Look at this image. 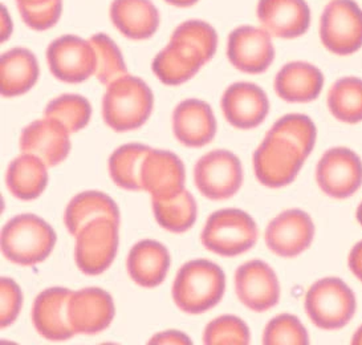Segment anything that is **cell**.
Masks as SVG:
<instances>
[{"mask_svg": "<svg viewBox=\"0 0 362 345\" xmlns=\"http://www.w3.org/2000/svg\"><path fill=\"white\" fill-rule=\"evenodd\" d=\"M216 47L218 35L209 23H182L171 35L166 48L156 56L153 72L166 86H181L213 59Z\"/></svg>", "mask_w": 362, "mask_h": 345, "instance_id": "cell-1", "label": "cell"}, {"mask_svg": "<svg viewBox=\"0 0 362 345\" xmlns=\"http://www.w3.org/2000/svg\"><path fill=\"white\" fill-rule=\"evenodd\" d=\"M226 291V275L213 262L195 259L183 264L173 284V299L186 313L199 315L214 308Z\"/></svg>", "mask_w": 362, "mask_h": 345, "instance_id": "cell-2", "label": "cell"}, {"mask_svg": "<svg viewBox=\"0 0 362 345\" xmlns=\"http://www.w3.org/2000/svg\"><path fill=\"white\" fill-rule=\"evenodd\" d=\"M154 98L148 84L125 75L110 83L103 100V117L110 129L129 131L141 128L153 112Z\"/></svg>", "mask_w": 362, "mask_h": 345, "instance_id": "cell-3", "label": "cell"}, {"mask_svg": "<svg viewBox=\"0 0 362 345\" xmlns=\"http://www.w3.org/2000/svg\"><path fill=\"white\" fill-rule=\"evenodd\" d=\"M56 233L44 219L35 214H21L10 219L1 230V252L12 263L31 267L51 255Z\"/></svg>", "mask_w": 362, "mask_h": 345, "instance_id": "cell-4", "label": "cell"}, {"mask_svg": "<svg viewBox=\"0 0 362 345\" xmlns=\"http://www.w3.org/2000/svg\"><path fill=\"white\" fill-rule=\"evenodd\" d=\"M307 157L295 141L269 129L254 153L256 178L271 189L284 187L296 180Z\"/></svg>", "mask_w": 362, "mask_h": 345, "instance_id": "cell-5", "label": "cell"}, {"mask_svg": "<svg viewBox=\"0 0 362 345\" xmlns=\"http://www.w3.org/2000/svg\"><path fill=\"white\" fill-rule=\"evenodd\" d=\"M309 320L320 329L337 331L348 325L357 310L356 295L344 281L322 278L309 287L304 299Z\"/></svg>", "mask_w": 362, "mask_h": 345, "instance_id": "cell-6", "label": "cell"}, {"mask_svg": "<svg viewBox=\"0 0 362 345\" xmlns=\"http://www.w3.org/2000/svg\"><path fill=\"white\" fill-rule=\"evenodd\" d=\"M201 240L214 254L233 258L254 247L257 227L255 221L243 210L223 209L209 216Z\"/></svg>", "mask_w": 362, "mask_h": 345, "instance_id": "cell-7", "label": "cell"}, {"mask_svg": "<svg viewBox=\"0 0 362 345\" xmlns=\"http://www.w3.org/2000/svg\"><path fill=\"white\" fill-rule=\"evenodd\" d=\"M320 39L332 54H356L362 47L360 6L354 0H330L320 19Z\"/></svg>", "mask_w": 362, "mask_h": 345, "instance_id": "cell-8", "label": "cell"}, {"mask_svg": "<svg viewBox=\"0 0 362 345\" xmlns=\"http://www.w3.org/2000/svg\"><path fill=\"white\" fill-rule=\"evenodd\" d=\"M118 226L101 216L80 228L76 235L75 262L81 272L96 276L110 267L118 248Z\"/></svg>", "mask_w": 362, "mask_h": 345, "instance_id": "cell-9", "label": "cell"}, {"mask_svg": "<svg viewBox=\"0 0 362 345\" xmlns=\"http://www.w3.org/2000/svg\"><path fill=\"white\" fill-rule=\"evenodd\" d=\"M194 181L206 198L211 201L228 199L239 192L243 184L240 160L231 151H210L197 162Z\"/></svg>", "mask_w": 362, "mask_h": 345, "instance_id": "cell-10", "label": "cell"}, {"mask_svg": "<svg viewBox=\"0 0 362 345\" xmlns=\"http://www.w3.org/2000/svg\"><path fill=\"white\" fill-rule=\"evenodd\" d=\"M320 190L333 199H346L362 186L361 158L348 148H332L316 168Z\"/></svg>", "mask_w": 362, "mask_h": 345, "instance_id": "cell-11", "label": "cell"}, {"mask_svg": "<svg viewBox=\"0 0 362 345\" xmlns=\"http://www.w3.org/2000/svg\"><path fill=\"white\" fill-rule=\"evenodd\" d=\"M47 62L52 75L68 84H78L96 75L93 45L75 35H65L49 44Z\"/></svg>", "mask_w": 362, "mask_h": 345, "instance_id": "cell-12", "label": "cell"}, {"mask_svg": "<svg viewBox=\"0 0 362 345\" xmlns=\"http://www.w3.org/2000/svg\"><path fill=\"white\" fill-rule=\"evenodd\" d=\"M315 223L303 210L292 209L275 216L267 226V247L281 258H296L315 239Z\"/></svg>", "mask_w": 362, "mask_h": 345, "instance_id": "cell-13", "label": "cell"}, {"mask_svg": "<svg viewBox=\"0 0 362 345\" xmlns=\"http://www.w3.org/2000/svg\"><path fill=\"white\" fill-rule=\"evenodd\" d=\"M227 57L240 72L259 75L266 72L275 59L271 35L264 28L242 25L228 36Z\"/></svg>", "mask_w": 362, "mask_h": 345, "instance_id": "cell-14", "label": "cell"}, {"mask_svg": "<svg viewBox=\"0 0 362 345\" xmlns=\"http://www.w3.org/2000/svg\"><path fill=\"white\" fill-rule=\"evenodd\" d=\"M235 291L239 300L255 312H266L280 299L275 271L262 260H250L235 272Z\"/></svg>", "mask_w": 362, "mask_h": 345, "instance_id": "cell-15", "label": "cell"}, {"mask_svg": "<svg viewBox=\"0 0 362 345\" xmlns=\"http://www.w3.org/2000/svg\"><path fill=\"white\" fill-rule=\"evenodd\" d=\"M185 165L171 151L150 149L142 162V190L153 199H168L180 194L185 190Z\"/></svg>", "mask_w": 362, "mask_h": 345, "instance_id": "cell-16", "label": "cell"}, {"mask_svg": "<svg viewBox=\"0 0 362 345\" xmlns=\"http://www.w3.org/2000/svg\"><path fill=\"white\" fill-rule=\"evenodd\" d=\"M115 312L110 293L98 287L74 291L69 298L68 316L76 334L103 332L112 323Z\"/></svg>", "mask_w": 362, "mask_h": 345, "instance_id": "cell-17", "label": "cell"}, {"mask_svg": "<svg viewBox=\"0 0 362 345\" xmlns=\"http://www.w3.org/2000/svg\"><path fill=\"white\" fill-rule=\"evenodd\" d=\"M221 107L230 125L236 129H254L266 119L269 101L260 86L236 83L226 89Z\"/></svg>", "mask_w": 362, "mask_h": 345, "instance_id": "cell-18", "label": "cell"}, {"mask_svg": "<svg viewBox=\"0 0 362 345\" xmlns=\"http://www.w3.org/2000/svg\"><path fill=\"white\" fill-rule=\"evenodd\" d=\"M72 292L64 287H51L40 292L35 299L33 327L44 339L65 341L75 336L68 316V304Z\"/></svg>", "mask_w": 362, "mask_h": 345, "instance_id": "cell-19", "label": "cell"}, {"mask_svg": "<svg viewBox=\"0 0 362 345\" xmlns=\"http://www.w3.org/2000/svg\"><path fill=\"white\" fill-rule=\"evenodd\" d=\"M69 131L57 119L44 117L24 128L21 151L39 157L47 166H56L66 160L71 151Z\"/></svg>", "mask_w": 362, "mask_h": 345, "instance_id": "cell-20", "label": "cell"}, {"mask_svg": "<svg viewBox=\"0 0 362 345\" xmlns=\"http://www.w3.org/2000/svg\"><path fill=\"white\" fill-rule=\"evenodd\" d=\"M257 19L271 36L296 39L310 25V10L305 0H259Z\"/></svg>", "mask_w": 362, "mask_h": 345, "instance_id": "cell-21", "label": "cell"}, {"mask_svg": "<svg viewBox=\"0 0 362 345\" xmlns=\"http://www.w3.org/2000/svg\"><path fill=\"white\" fill-rule=\"evenodd\" d=\"M173 130L175 139L187 148L209 145L216 134L213 109L202 100L182 101L173 113Z\"/></svg>", "mask_w": 362, "mask_h": 345, "instance_id": "cell-22", "label": "cell"}, {"mask_svg": "<svg viewBox=\"0 0 362 345\" xmlns=\"http://www.w3.org/2000/svg\"><path fill=\"white\" fill-rule=\"evenodd\" d=\"M170 267L168 248L156 240H141L129 252L127 269L129 276L144 288H154L166 279Z\"/></svg>", "mask_w": 362, "mask_h": 345, "instance_id": "cell-23", "label": "cell"}, {"mask_svg": "<svg viewBox=\"0 0 362 345\" xmlns=\"http://www.w3.org/2000/svg\"><path fill=\"white\" fill-rule=\"evenodd\" d=\"M274 88L277 96L287 103H310L324 88V75L310 63L292 62L277 72Z\"/></svg>", "mask_w": 362, "mask_h": 345, "instance_id": "cell-24", "label": "cell"}, {"mask_svg": "<svg viewBox=\"0 0 362 345\" xmlns=\"http://www.w3.org/2000/svg\"><path fill=\"white\" fill-rule=\"evenodd\" d=\"M110 19L125 37L146 40L158 30L160 12L151 0H113Z\"/></svg>", "mask_w": 362, "mask_h": 345, "instance_id": "cell-25", "label": "cell"}, {"mask_svg": "<svg viewBox=\"0 0 362 345\" xmlns=\"http://www.w3.org/2000/svg\"><path fill=\"white\" fill-rule=\"evenodd\" d=\"M39 64L27 48H12L0 59V89L3 98H18L33 89L39 78Z\"/></svg>", "mask_w": 362, "mask_h": 345, "instance_id": "cell-26", "label": "cell"}, {"mask_svg": "<svg viewBox=\"0 0 362 345\" xmlns=\"http://www.w3.org/2000/svg\"><path fill=\"white\" fill-rule=\"evenodd\" d=\"M47 163L39 157L22 153L10 163L6 182L13 197L22 201H33L43 194L48 184Z\"/></svg>", "mask_w": 362, "mask_h": 345, "instance_id": "cell-27", "label": "cell"}, {"mask_svg": "<svg viewBox=\"0 0 362 345\" xmlns=\"http://www.w3.org/2000/svg\"><path fill=\"white\" fill-rule=\"evenodd\" d=\"M101 216H107L119 223V210L116 202L105 193L96 190L84 192L76 195L66 206L64 213L65 227L71 235L76 237L81 227Z\"/></svg>", "mask_w": 362, "mask_h": 345, "instance_id": "cell-28", "label": "cell"}, {"mask_svg": "<svg viewBox=\"0 0 362 345\" xmlns=\"http://www.w3.org/2000/svg\"><path fill=\"white\" fill-rule=\"evenodd\" d=\"M150 149L146 145L128 144L113 151L109 158V174L118 187L130 192L142 190L141 169Z\"/></svg>", "mask_w": 362, "mask_h": 345, "instance_id": "cell-29", "label": "cell"}, {"mask_svg": "<svg viewBox=\"0 0 362 345\" xmlns=\"http://www.w3.org/2000/svg\"><path fill=\"white\" fill-rule=\"evenodd\" d=\"M327 105L332 116L345 124L362 121V80L354 76L337 80L328 92Z\"/></svg>", "mask_w": 362, "mask_h": 345, "instance_id": "cell-30", "label": "cell"}, {"mask_svg": "<svg viewBox=\"0 0 362 345\" xmlns=\"http://www.w3.org/2000/svg\"><path fill=\"white\" fill-rule=\"evenodd\" d=\"M153 210L158 225L175 234L190 230L197 221V204L187 190L168 199H153Z\"/></svg>", "mask_w": 362, "mask_h": 345, "instance_id": "cell-31", "label": "cell"}, {"mask_svg": "<svg viewBox=\"0 0 362 345\" xmlns=\"http://www.w3.org/2000/svg\"><path fill=\"white\" fill-rule=\"evenodd\" d=\"M90 103L78 95H63L52 100L44 110V117L57 119L69 133L84 129L90 121Z\"/></svg>", "mask_w": 362, "mask_h": 345, "instance_id": "cell-32", "label": "cell"}, {"mask_svg": "<svg viewBox=\"0 0 362 345\" xmlns=\"http://www.w3.org/2000/svg\"><path fill=\"white\" fill-rule=\"evenodd\" d=\"M89 42L96 52V77L101 84L107 86L119 77L128 75L121 51L109 36L97 33L90 37Z\"/></svg>", "mask_w": 362, "mask_h": 345, "instance_id": "cell-33", "label": "cell"}, {"mask_svg": "<svg viewBox=\"0 0 362 345\" xmlns=\"http://www.w3.org/2000/svg\"><path fill=\"white\" fill-rule=\"evenodd\" d=\"M203 344H250V329L247 324L233 315L219 316L206 327Z\"/></svg>", "mask_w": 362, "mask_h": 345, "instance_id": "cell-34", "label": "cell"}, {"mask_svg": "<svg viewBox=\"0 0 362 345\" xmlns=\"http://www.w3.org/2000/svg\"><path fill=\"white\" fill-rule=\"evenodd\" d=\"M309 336L305 327L296 316L281 313L267 324L263 334V344L305 345Z\"/></svg>", "mask_w": 362, "mask_h": 345, "instance_id": "cell-35", "label": "cell"}, {"mask_svg": "<svg viewBox=\"0 0 362 345\" xmlns=\"http://www.w3.org/2000/svg\"><path fill=\"white\" fill-rule=\"evenodd\" d=\"M23 22L35 31H45L59 22L63 0H16Z\"/></svg>", "mask_w": 362, "mask_h": 345, "instance_id": "cell-36", "label": "cell"}, {"mask_svg": "<svg viewBox=\"0 0 362 345\" xmlns=\"http://www.w3.org/2000/svg\"><path fill=\"white\" fill-rule=\"evenodd\" d=\"M271 129L276 130L295 141L307 156L312 153L317 140L316 127L313 121L305 115L293 113L283 116L281 119H277Z\"/></svg>", "mask_w": 362, "mask_h": 345, "instance_id": "cell-37", "label": "cell"}, {"mask_svg": "<svg viewBox=\"0 0 362 345\" xmlns=\"http://www.w3.org/2000/svg\"><path fill=\"white\" fill-rule=\"evenodd\" d=\"M0 295H1L0 325L1 328H7L18 319L22 310V290L16 281H12L10 278H1Z\"/></svg>", "mask_w": 362, "mask_h": 345, "instance_id": "cell-38", "label": "cell"}, {"mask_svg": "<svg viewBox=\"0 0 362 345\" xmlns=\"http://www.w3.org/2000/svg\"><path fill=\"white\" fill-rule=\"evenodd\" d=\"M149 344H192L189 336L182 334L180 331H165L154 334L149 340Z\"/></svg>", "mask_w": 362, "mask_h": 345, "instance_id": "cell-39", "label": "cell"}, {"mask_svg": "<svg viewBox=\"0 0 362 345\" xmlns=\"http://www.w3.org/2000/svg\"><path fill=\"white\" fill-rule=\"evenodd\" d=\"M348 264H349L351 274L358 281H362V240L351 248V251L349 252V258H348Z\"/></svg>", "mask_w": 362, "mask_h": 345, "instance_id": "cell-40", "label": "cell"}, {"mask_svg": "<svg viewBox=\"0 0 362 345\" xmlns=\"http://www.w3.org/2000/svg\"><path fill=\"white\" fill-rule=\"evenodd\" d=\"M12 24L10 22V16L7 13V10L1 7V42L7 40L11 35Z\"/></svg>", "mask_w": 362, "mask_h": 345, "instance_id": "cell-41", "label": "cell"}, {"mask_svg": "<svg viewBox=\"0 0 362 345\" xmlns=\"http://www.w3.org/2000/svg\"><path fill=\"white\" fill-rule=\"evenodd\" d=\"M166 3H169L174 7H180V8H185V7H192L198 0H165Z\"/></svg>", "mask_w": 362, "mask_h": 345, "instance_id": "cell-42", "label": "cell"}, {"mask_svg": "<svg viewBox=\"0 0 362 345\" xmlns=\"http://www.w3.org/2000/svg\"><path fill=\"white\" fill-rule=\"evenodd\" d=\"M351 344L362 345V325L356 331V334H353Z\"/></svg>", "mask_w": 362, "mask_h": 345, "instance_id": "cell-43", "label": "cell"}, {"mask_svg": "<svg viewBox=\"0 0 362 345\" xmlns=\"http://www.w3.org/2000/svg\"><path fill=\"white\" fill-rule=\"evenodd\" d=\"M356 218H357V222L362 226V202L360 206L357 207V211H356Z\"/></svg>", "mask_w": 362, "mask_h": 345, "instance_id": "cell-44", "label": "cell"}]
</instances>
